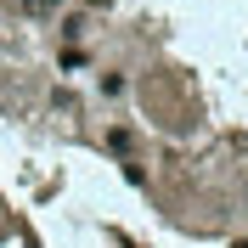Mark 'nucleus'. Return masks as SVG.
<instances>
[{
    "mask_svg": "<svg viewBox=\"0 0 248 248\" xmlns=\"http://www.w3.org/2000/svg\"><path fill=\"white\" fill-rule=\"evenodd\" d=\"M17 12H23V17H57L62 0H17Z\"/></svg>",
    "mask_w": 248,
    "mask_h": 248,
    "instance_id": "f257e3e1",
    "label": "nucleus"
},
{
    "mask_svg": "<svg viewBox=\"0 0 248 248\" xmlns=\"http://www.w3.org/2000/svg\"><path fill=\"white\" fill-rule=\"evenodd\" d=\"M91 6H108V0H91Z\"/></svg>",
    "mask_w": 248,
    "mask_h": 248,
    "instance_id": "f03ea898",
    "label": "nucleus"
}]
</instances>
